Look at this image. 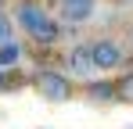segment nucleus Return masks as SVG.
I'll list each match as a JSON object with an SVG mask.
<instances>
[{"mask_svg": "<svg viewBox=\"0 0 133 129\" xmlns=\"http://www.w3.org/2000/svg\"><path fill=\"white\" fill-rule=\"evenodd\" d=\"M32 86H36V93H40L43 101H54V104H61V101H68V97H72V86H68V79L61 75V72H54V68L36 72Z\"/></svg>", "mask_w": 133, "mask_h": 129, "instance_id": "f257e3e1", "label": "nucleus"}, {"mask_svg": "<svg viewBox=\"0 0 133 129\" xmlns=\"http://www.w3.org/2000/svg\"><path fill=\"white\" fill-rule=\"evenodd\" d=\"M97 11V0H58V18L65 25H83L94 18Z\"/></svg>", "mask_w": 133, "mask_h": 129, "instance_id": "f03ea898", "label": "nucleus"}, {"mask_svg": "<svg viewBox=\"0 0 133 129\" xmlns=\"http://www.w3.org/2000/svg\"><path fill=\"white\" fill-rule=\"evenodd\" d=\"M94 47V61H97V72H111V68H119L122 64V47L108 36H101V40L90 43Z\"/></svg>", "mask_w": 133, "mask_h": 129, "instance_id": "7ed1b4c3", "label": "nucleus"}, {"mask_svg": "<svg viewBox=\"0 0 133 129\" xmlns=\"http://www.w3.org/2000/svg\"><path fill=\"white\" fill-rule=\"evenodd\" d=\"M65 64H68V72L72 75H79V79H90L94 72H97V61H94V47H72L68 50V58H65Z\"/></svg>", "mask_w": 133, "mask_h": 129, "instance_id": "20e7f679", "label": "nucleus"}, {"mask_svg": "<svg viewBox=\"0 0 133 129\" xmlns=\"http://www.w3.org/2000/svg\"><path fill=\"white\" fill-rule=\"evenodd\" d=\"M47 18H50V15H47V11L36 4V0H25V4H18V25H22L29 36H32V32H36V29H40Z\"/></svg>", "mask_w": 133, "mask_h": 129, "instance_id": "39448f33", "label": "nucleus"}, {"mask_svg": "<svg viewBox=\"0 0 133 129\" xmlns=\"http://www.w3.org/2000/svg\"><path fill=\"white\" fill-rule=\"evenodd\" d=\"M32 40L40 43V47H50V43H58L61 40V22H54V18H47L36 32H32Z\"/></svg>", "mask_w": 133, "mask_h": 129, "instance_id": "423d86ee", "label": "nucleus"}, {"mask_svg": "<svg viewBox=\"0 0 133 129\" xmlns=\"http://www.w3.org/2000/svg\"><path fill=\"white\" fill-rule=\"evenodd\" d=\"M87 93L94 101H111V97H115V83H111V79H104V83H87Z\"/></svg>", "mask_w": 133, "mask_h": 129, "instance_id": "0eeeda50", "label": "nucleus"}, {"mask_svg": "<svg viewBox=\"0 0 133 129\" xmlns=\"http://www.w3.org/2000/svg\"><path fill=\"white\" fill-rule=\"evenodd\" d=\"M22 58V47L11 40V43H0V68H11V64H18Z\"/></svg>", "mask_w": 133, "mask_h": 129, "instance_id": "6e6552de", "label": "nucleus"}, {"mask_svg": "<svg viewBox=\"0 0 133 129\" xmlns=\"http://www.w3.org/2000/svg\"><path fill=\"white\" fill-rule=\"evenodd\" d=\"M115 97L126 101V104H133V72H130V75H122V79L115 83Z\"/></svg>", "mask_w": 133, "mask_h": 129, "instance_id": "1a4fd4ad", "label": "nucleus"}, {"mask_svg": "<svg viewBox=\"0 0 133 129\" xmlns=\"http://www.w3.org/2000/svg\"><path fill=\"white\" fill-rule=\"evenodd\" d=\"M15 40V25H11V18L0 11V43H11Z\"/></svg>", "mask_w": 133, "mask_h": 129, "instance_id": "9d476101", "label": "nucleus"}, {"mask_svg": "<svg viewBox=\"0 0 133 129\" xmlns=\"http://www.w3.org/2000/svg\"><path fill=\"white\" fill-rule=\"evenodd\" d=\"M4 86H7V75H4V68H0V90H4Z\"/></svg>", "mask_w": 133, "mask_h": 129, "instance_id": "9b49d317", "label": "nucleus"}]
</instances>
